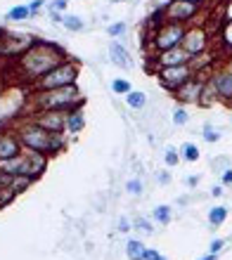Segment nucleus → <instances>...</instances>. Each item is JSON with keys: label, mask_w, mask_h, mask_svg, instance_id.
Instances as JSON below:
<instances>
[{"label": "nucleus", "mask_w": 232, "mask_h": 260, "mask_svg": "<svg viewBox=\"0 0 232 260\" xmlns=\"http://www.w3.org/2000/svg\"><path fill=\"white\" fill-rule=\"evenodd\" d=\"M109 57H111V62H114L116 67H121V69H130V67H133V59H130L128 50L123 48L119 41H111L109 43Z\"/></svg>", "instance_id": "14"}, {"label": "nucleus", "mask_w": 232, "mask_h": 260, "mask_svg": "<svg viewBox=\"0 0 232 260\" xmlns=\"http://www.w3.org/2000/svg\"><path fill=\"white\" fill-rule=\"evenodd\" d=\"M36 123L41 128L50 130V133H67V121H64V111H50V109H38L34 114Z\"/></svg>", "instance_id": "10"}, {"label": "nucleus", "mask_w": 232, "mask_h": 260, "mask_svg": "<svg viewBox=\"0 0 232 260\" xmlns=\"http://www.w3.org/2000/svg\"><path fill=\"white\" fill-rule=\"evenodd\" d=\"M126 31H128V24H126V21H114V24L107 26V34H109L111 38H123Z\"/></svg>", "instance_id": "26"}, {"label": "nucleus", "mask_w": 232, "mask_h": 260, "mask_svg": "<svg viewBox=\"0 0 232 260\" xmlns=\"http://www.w3.org/2000/svg\"><path fill=\"white\" fill-rule=\"evenodd\" d=\"M201 137H204L209 144H213V142H218V140H220V133L213 128V125L206 123V125H204V133H201Z\"/></svg>", "instance_id": "30"}, {"label": "nucleus", "mask_w": 232, "mask_h": 260, "mask_svg": "<svg viewBox=\"0 0 232 260\" xmlns=\"http://www.w3.org/2000/svg\"><path fill=\"white\" fill-rule=\"evenodd\" d=\"M211 81H213V85H216L218 100H223V102H232V67L213 71Z\"/></svg>", "instance_id": "12"}, {"label": "nucleus", "mask_w": 232, "mask_h": 260, "mask_svg": "<svg viewBox=\"0 0 232 260\" xmlns=\"http://www.w3.org/2000/svg\"><path fill=\"white\" fill-rule=\"evenodd\" d=\"M135 230H140V232H144V234H152V225L147 222V220H135Z\"/></svg>", "instance_id": "32"}, {"label": "nucleus", "mask_w": 232, "mask_h": 260, "mask_svg": "<svg viewBox=\"0 0 232 260\" xmlns=\"http://www.w3.org/2000/svg\"><path fill=\"white\" fill-rule=\"evenodd\" d=\"M43 7H45V0H34V3L28 5V10H31V17H36V14L41 12Z\"/></svg>", "instance_id": "33"}, {"label": "nucleus", "mask_w": 232, "mask_h": 260, "mask_svg": "<svg viewBox=\"0 0 232 260\" xmlns=\"http://www.w3.org/2000/svg\"><path fill=\"white\" fill-rule=\"evenodd\" d=\"M85 97H83L78 83L76 85H64V88H52V90H36L34 92V104L36 109H50V111H71L83 107Z\"/></svg>", "instance_id": "3"}, {"label": "nucleus", "mask_w": 232, "mask_h": 260, "mask_svg": "<svg viewBox=\"0 0 232 260\" xmlns=\"http://www.w3.org/2000/svg\"><path fill=\"white\" fill-rule=\"evenodd\" d=\"M230 104H232V102H230Z\"/></svg>", "instance_id": "47"}, {"label": "nucleus", "mask_w": 232, "mask_h": 260, "mask_svg": "<svg viewBox=\"0 0 232 260\" xmlns=\"http://www.w3.org/2000/svg\"><path fill=\"white\" fill-rule=\"evenodd\" d=\"M199 156H201V151H199L197 144L185 142L183 147H180V158H183V161H187V164H194V161H199Z\"/></svg>", "instance_id": "20"}, {"label": "nucleus", "mask_w": 232, "mask_h": 260, "mask_svg": "<svg viewBox=\"0 0 232 260\" xmlns=\"http://www.w3.org/2000/svg\"><path fill=\"white\" fill-rule=\"evenodd\" d=\"M159 255H161V253H159L157 248H147V255H144V260H157Z\"/></svg>", "instance_id": "36"}, {"label": "nucleus", "mask_w": 232, "mask_h": 260, "mask_svg": "<svg viewBox=\"0 0 232 260\" xmlns=\"http://www.w3.org/2000/svg\"><path fill=\"white\" fill-rule=\"evenodd\" d=\"M223 194V187H213L211 189V197H220Z\"/></svg>", "instance_id": "41"}, {"label": "nucleus", "mask_w": 232, "mask_h": 260, "mask_svg": "<svg viewBox=\"0 0 232 260\" xmlns=\"http://www.w3.org/2000/svg\"><path fill=\"white\" fill-rule=\"evenodd\" d=\"M69 7V0H55V3H50V10H55V12H64Z\"/></svg>", "instance_id": "34"}, {"label": "nucleus", "mask_w": 232, "mask_h": 260, "mask_svg": "<svg viewBox=\"0 0 232 260\" xmlns=\"http://www.w3.org/2000/svg\"><path fill=\"white\" fill-rule=\"evenodd\" d=\"M187 3H194V5H204L206 0H187Z\"/></svg>", "instance_id": "44"}, {"label": "nucleus", "mask_w": 232, "mask_h": 260, "mask_svg": "<svg viewBox=\"0 0 232 260\" xmlns=\"http://www.w3.org/2000/svg\"><path fill=\"white\" fill-rule=\"evenodd\" d=\"M187 55L190 57H197V55H204L206 48H209V34L204 31V26H187L185 31V38L180 43Z\"/></svg>", "instance_id": "9"}, {"label": "nucleus", "mask_w": 232, "mask_h": 260, "mask_svg": "<svg viewBox=\"0 0 232 260\" xmlns=\"http://www.w3.org/2000/svg\"><path fill=\"white\" fill-rule=\"evenodd\" d=\"M168 173H161V175H159V182H161V185H166V182H168Z\"/></svg>", "instance_id": "40"}, {"label": "nucleus", "mask_w": 232, "mask_h": 260, "mask_svg": "<svg viewBox=\"0 0 232 260\" xmlns=\"http://www.w3.org/2000/svg\"><path fill=\"white\" fill-rule=\"evenodd\" d=\"M201 260H218V255H216V253H206Z\"/></svg>", "instance_id": "43"}, {"label": "nucleus", "mask_w": 232, "mask_h": 260, "mask_svg": "<svg viewBox=\"0 0 232 260\" xmlns=\"http://www.w3.org/2000/svg\"><path fill=\"white\" fill-rule=\"evenodd\" d=\"M199 7L201 5H194V3H187V0H168L164 5V17L166 21H178V24L190 26L192 21L197 19Z\"/></svg>", "instance_id": "7"}, {"label": "nucleus", "mask_w": 232, "mask_h": 260, "mask_svg": "<svg viewBox=\"0 0 232 260\" xmlns=\"http://www.w3.org/2000/svg\"><path fill=\"white\" fill-rule=\"evenodd\" d=\"M111 90H114L116 95H123V97H126L130 90H133V85H130L126 78H116V81H111Z\"/></svg>", "instance_id": "27"}, {"label": "nucleus", "mask_w": 232, "mask_h": 260, "mask_svg": "<svg viewBox=\"0 0 232 260\" xmlns=\"http://www.w3.org/2000/svg\"><path fill=\"white\" fill-rule=\"evenodd\" d=\"M17 59H19L21 74L26 76L31 83H36L41 76H45L48 71L60 67L69 57L62 45H57V43H52V41H38V38H36V41L24 50V55H19Z\"/></svg>", "instance_id": "1"}, {"label": "nucleus", "mask_w": 232, "mask_h": 260, "mask_svg": "<svg viewBox=\"0 0 232 260\" xmlns=\"http://www.w3.org/2000/svg\"><path fill=\"white\" fill-rule=\"evenodd\" d=\"M185 182H187V187H197L199 185V178H197V175H190Z\"/></svg>", "instance_id": "38"}, {"label": "nucleus", "mask_w": 232, "mask_h": 260, "mask_svg": "<svg viewBox=\"0 0 232 260\" xmlns=\"http://www.w3.org/2000/svg\"><path fill=\"white\" fill-rule=\"evenodd\" d=\"M5 31H3V28H0V52H3V43H5Z\"/></svg>", "instance_id": "42"}, {"label": "nucleus", "mask_w": 232, "mask_h": 260, "mask_svg": "<svg viewBox=\"0 0 232 260\" xmlns=\"http://www.w3.org/2000/svg\"><path fill=\"white\" fill-rule=\"evenodd\" d=\"M21 151H24V147H21L19 137L12 135V133H0V161L19 156Z\"/></svg>", "instance_id": "13"}, {"label": "nucleus", "mask_w": 232, "mask_h": 260, "mask_svg": "<svg viewBox=\"0 0 232 260\" xmlns=\"http://www.w3.org/2000/svg\"><path fill=\"white\" fill-rule=\"evenodd\" d=\"M185 31L187 26L185 24H178V21H164L159 24L154 31L150 34V48L154 52H164V50H171V48H178L185 38Z\"/></svg>", "instance_id": "5"}, {"label": "nucleus", "mask_w": 232, "mask_h": 260, "mask_svg": "<svg viewBox=\"0 0 232 260\" xmlns=\"http://www.w3.org/2000/svg\"><path fill=\"white\" fill-rule=\"evenodd\" d=\"M111 3H128V0H111Z\"/></svg>", "instance_id": "45"}, {"label": "nucleus", "mask_w": 232, "mask_h": 260, "mask_svg": "<svg viewBox=\"0 0 232 260\" xmlns=\"http://www.w3.org/2000/svg\"><path fill=\"white\" fill-rule=\"evenodd\" d=\"M187 121H190V114L185 111V107H176V109H173V123H176V125H185Z\"/></svg>", "instance_id": "29"}, {"label": "nucleus", "mask_w": 232, "mask_h": 260, "mask_svg": "<svg viewBox=\"0 0 232 260\" xmlns=\"http://www.w3.org/2000/svg\"><path fill=\"white\" fill-rule=\"evenodd\" d=\"M218 102V92H216V85H213L211 76L206 78L204 83V90H201V97H199V104L197 107H204V109H209V107H213V104Z\"/></svg>", "instance_id": "16"}, {"label": "nucleus", "mask_w": 232, "mask_h": 260, "mask_svg": "<svg viewBox=\"0 0 232 260\" xmlns=\"http://www.w3.org/2000/svg\"><path fill=\"white\" fill-rule=\"evenodd\" d=\"M225 7H227V12H225V19H227V21H232V0H227V5H225Z\"/></svg>", "instance_id": "39"}, {"label": "nucleus", "mask_w": 232, "mask_h": 260, "mask_svg": "<svg viewBox=\"0 0 232 260\" xmlns=\"http://www.w3.org/2000/svg\"><path fill=\"white\" fill-rule=\"evenodd\" d=\"M220 182H223V187H230L232 185V168H225V171H223V175H220Z\"/></svg>", "instance_id": "35"}, {"label": "nucleus", "mask_w": 232, "mask_h": 260, "mask_svg": "<svg viewBox=\"0 0 232 260\" xmlns=\"http://www.w3.org/2000/svg\"><path fill=\"white\" fill-rule=\"evenodd\" d=\"M17 137L24 149L41 151L45 156H55L67 147V133H50V130L41 128L36 121H26L24 125H19Z\"/></svg>", "instance_id": "2"}, {"label": "nucleus", "mask_w": 232, "mask_h": 260, "mask_svg": "<svg viewBox=\"0 0 232 260\" xmlns=\"http://www.w3.org/2000/svg\"><path fill=\"white\" fill-rule=\"evenodd\" d=\"M34 182H36V180H31L28 175H12V178H10V185H7V187H12L14 194H21V192H26V189L34 185Z\"/></svg>", "instance_id": "18"}, {"label": "nucleus", "mask_w": 232, "mask_h": 260, "mask_svg": "<svg viewBox=\"0 0 232 260\" xmlns=\"http://www.w3.org/2000/svg\"><path fill=\"white\" fill-rule=\"evenodd\" d=\"M157 260H166V258H164V255H159V258H157Z\"/></svg>", "instance_id": "46"}, {"label": "nucleus", "mask_w": 232, "mask_h": 260, "mask_svg": "<svg viewBox=\"0 0 232 260\" xmlns=\"http://www.w3.org/2000/svg\"><path fill=\"white\" fill-rule=\"evenodd\" d=\"M164 164L168 166V168H176V166L180 164V151H178L176 147H166L164 149Z\"/></svg>", "instance_id": "25"}, {"label": "nucleus", "mask_w": 232, "mask_h": 260, "mask_svg": "<svg viewBox=\"0 0 232 260\" xmlns=\"http://www.w3.org/2000/svg\"><path fill=\"white\" fill-rule=\"evenodd\" d=\"M81 76V67L74 59H64L60 67L48 71L34 83V90H52V88H64V85H76Z\"/></svg>", "instance_id": "4"}, {"label": "nucleus", "mask_w": 232, "mask_h": 260, "mask_svg": "<svg viewBox=\"0 0 232 260\" xmlns=\"http://www.w3.org/2000/svg\"><path fill=\"white\" fill-rule=\"evenodd\" d=\"M7 19H12V21L31 19V10H28V5H17V7H12V10L7 12Z\"/></svg>", "instance_id": "24"}, {"label": "nucleus", "mask_w": 232, "mask_h": 260, "mask_svg": "<svg viewBox=\"0 0 232 260\" xmlns=\"http://www.w3.org/2000/svg\"><path fill=\"white\" fill-rule=\"evenodd\" d=\"M126 104H128L130 109H144V104H147V95H144L142 90H130L128 95H126Z\"/></svg>", "instance_id": "19"}, {"label": "nucleus", "mask_w": 232, "mask_h": 260, "mask_svg": "<svg viewBox=\"0 0 232 260\" xmlns=\"http://www.w3.org/2000/svg\"><path fill=\"white\" fill-rule=\"evenodd\" d=\"M128 230H130V222L126 218H121L119 220V232H128Z\"/></svg>", "instance_id": "37"}, {"label": "nucleus", "mask_w": 232, "mask_h": 260, "mask_svg": "<svg viewBox=\"0 0 232 260\" xmlns=\"http://www.w3.org/2000/svg\"><path fill=\"white\" fill-rule=\"evenodd\" d=\"M223 246H225V241H223V239H213L211 246H209V253H216V255H218L220 251H223Z\"/></svg>", "instance_id": "31"}, {"label": "nucleus", "mask_w": 232, "mask_h": 260, "mask_svg": "<svg viewBox=\"0 0 232 260\" xmlns=\"http://www.w3.org/2000/svg\"><path fill=\"white\" fill-rule=\"evenodd\" d=\"M206 78H209L206 74H194L190 81H185L183 85L173 92L176 100L180 104H199V97H201V90H204Z\"/></svg>", "instance_id": "8"}, {"label": "nucleus", "mask_w": 232, "mask_h": 260, "mask_svg": "<svg viewBox=\"0 0 232 260\" xmlns=\"http://www.w3.org/2000/svg\"><path fill=\"white\" fill-rule=\"evenodd\" d=\"M152 215H154V220H157L159 225H168V222H171V218H173V208H171V206H166V204L164 206H157Z\"/></svg>", "instance_id": "23"}, {"label": "nucleus", "mask_w": 232, "mask_h": 260, "mask_svg": "<svg viewBox=\"0 0 232 260\" xmlns=\"http://www.w3.org/2000/svg\"><path fill=\"white\" fill-rule=\"evenodd\" d=\"M126 255H128V260H144L147 246H144L140 239H130L128 244H126Z\"/></svg>", "instance_id": "17"}, {"label": "nucleus", "mask_w": 232, "mask_h": 260, "mask_svg": "<svg viewBox=\"0 0 232 260\" xmlns=\"http://www.w3.org/2000/svg\"><path fill=\"white\" fill-rule=\"evenodd\" d=\"M194 76V69L190 64H180V67H164L157 69V78L161 83V88L168 90V92H176L185 81H190Z\"/></svg>", "instance_id": "6"}, {"label": "nucleus", "mask_w": 232, "mask_h": 260, "mask_svg": "<svg viewBox=\"0 0 232 260\" xmlns=\"http://www.w3.org/2000/svg\"><path fill=\"white\" fill-rule=\"evenodd\" d=\"M126 192L130 194V197H140L142 194V180L140 178H133L126 182Z\"/></svg>", "instance_id": "28"}, {"label": "nucleus", "mask_w": 232, "mask_h": 260, "mask_svg": "<svg viewBox=\"0 0 232 260\" xmlns=\"http://www.w3.org/2000/svg\"><path fill=\"white\" fill-rule=\"evenodd\" d=\"M225 220H227V208L225 206H213L211 211H209V222H211V227H220Z\"/></svg>", "instance_id": "22"}, {"label": "nucleus", "mask_w": 232, "mask_h": 260, "mask_svg": "<svg viewBox=\"0 0 232 260\" xmlns=\"http://www.w3.org/2000/svg\"><path fill=\"white\" fill-rule=\"evenodd\" d=\"M154 64L157 69H164V67H180V64H190L192 57L187 55V50L183 45L178 48H171V50H164V52H154Z\"/></svg>", "instance_id": "11"}, {"label": "nucleus", "mask_w": 232, "mask_h": 260, "mask_svg": "<svg viewBox=\"0 0 232 260\" xmlns=\"http://www.w3.org/2000/svg\"><path fill=\"white\" fill-rule=\"evenodd\" d=\"M62 26L67 28V31H71V34H78V31L85 28V24H83V19L76 17V14H64V17H62Z\"/></svg>", "instance_id": "21"}, {"label": "nucleus", "mask_w": 232, "mask_h": 260, "mask_svg": "<svg viewBox=\"0 0 232 260\" xmlns=\"http://www.w3.org/2000/svg\"><path fill=\"white\" fill-rule=\"evenodd\" d=\"M64 121H67V133L69 135H78L83 128H85V116H83V107L78 109H71L64 114Z\"/></svg>", "instance_id": "15"}]
</instances>
